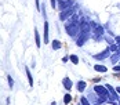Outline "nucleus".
<instances>
[{
	"label": "nucleus",
	"instance_id": "2",
	"mask_svg": "<svg viewBox=\"0 0 120 105\" xmlns=\"http://www.w3.org/2000/svg\"><path fill=\"white\" fill-rule=\"evenodd\" d=\"M64 84H65V87L69 90V89H72V83H71V80L69 79H64Z\"/></svg>",
	"mask_w": 120,
	"mask_h": 105
},
{
	"label": "nucleus",
	"instance_id": "6",
	"mask_svg": "<svg viewBox=\"0 0 120 105\" xmlns=\"http://www.w3.org/2000/svg\"><path fill=\"white\" fill-rule=\"evenodd\" d=\"M77 89H79V91H83L84 89H86V83H84V82H79V84H77Z\"/></svg>",
	"mask_w": 120,
	"mask_h": 105
},
{
	"label": "nucleus",
	"instance_id": "10",
	"mask_svg": "<svg viewBox=\"0 0 120 105\" xmlns=\"http://www.w3.org/2000/svg\"><path fill=\"white\" fill-rule=\"evenodd\" d=\"M36 10L37 11L40 10V3H39V0H36Z\"/></svg>",
	"mask_w": 120,
	"mask_h": 105
},
{
	"label": "nucleus",
	"instance_id": "9",
	"mask_svg": "<svg viewBox=\"0 0 120 105\" xmlns=\"http://www.w3.org/2000/svg\"><path fill=\"white\" fill-rule=\"evenodd\" d=\"M71 100H72V97H71L69 94H66V95H65V98H64V101H65V104H68V102H69Z\"/></svg>",
	"mask_w": 120,
	"mask_h": 105
},
{
	"label": "nucleus",
	"instance_id": "3",
	"mask_svg": "<svg viewBox=\"0 0 120 105\" xmlns=\"http://www.w3.org/2000/svg\"><path fill=\"white\" fill-rule=\"evenodd\" d=\"M52 48H54V50H58V48H61V43L58 42V40H54V42H52Z\"/></svg>",
	"mask_w": 120,
	"mask_h": 105
},
{
	"label": "nucleus",
	"instance_id": "5",
	"mask_svg": "<svg viewBox=\"0 0 120 105\" xmlns=\"http://www.w3.org/2000/svg\"><path fill=\"white\" fill-rule=\"evenodd\" d=\"M94 69L98 70V72H106V68H105V66H101V65H95Z\"/></svg>",
	"mask_w": 120,
	"mask_h": 105
},
{
	"label": "nucleus",
	"instance_id": "1",
	"mask_svg": "<svg viewBox=\"0 0 120 105\" xmlns=\"http://www.w3.org/2000/svg\"><path fill=\"white\" fill-rule=\"evenodd\" d=\"M44 42L50 43V40H48V22L44 23Z\"/></svg>",
	"mask_w": 120,
	"mask_h": 105
},
{
	"label": "nucleus",
	"instance_id": "4",
	"mask_svg": "<svg viewBox=\"0 0 120 105\" xmlns=\"http://www.w3.org/2000/svg\"><path fill=\"white\" fill-rule=\"evenodd\" d=\"M35 37H36V46L40 47V36L37 33V29H35Z\"/></svg>",
	"mask_w": 120,
	"mask_h": 105
},
{
	"label": "nucleus",
	"instance_id": "8",
	"mask_svg": "<svg viewBox=\"0 0 120 105\" xmlns=\"http://www.w3.org/2000/svg\"><path fill=\"white\" fill-rule=\"evenodd\" d=\"M71 61H72L73 64H79V58L76 55H71Z\"/></svg>",
	"mask_w": 120,
	"mask_h": 105
},
{
	"label": "nucleus",
	"instance_id": "11",
	"mask_svg": "<svg viewBox=\"0 0 120 105\" xmlns=\"http://www.w3.org/2000/svg\"><path fill=\"white\" fill-rule=\"evenodd\" d=\"M8 83H10V87H12V79L8 76Z\"/></svg>",
	"mask_w": 120,
	"mask_h": 105
},
{
	"label": "nucleus",
	"instance_id": "7",
	"mask_svg": "<svg viewBox=\"0 0 120 105\" xmlns=\"http://www.w3.org/2000/svg\"><path fill=\"white\" fill-rule=\"evenodd\" d=\"M26 76H28V79H29V84L32 86L33 84V80H32V76H30V72H29V69L26 68Z\"/></svg>",
	"mask_w": 120,
	"mask_h": 105
}]
</instances>
